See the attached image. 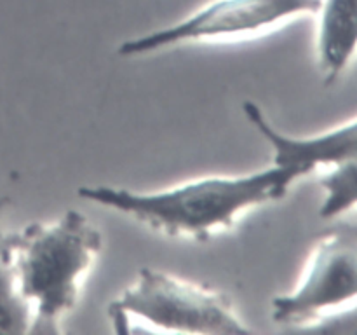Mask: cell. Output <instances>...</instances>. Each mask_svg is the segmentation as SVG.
Returning a JSON list of instances; mask_svg holds the SVG:
<instances>
[{
  "label": "cell",
  "instance_id": "1",
  "mask_svg": "<svg viewBox=\"0 0 357 335\" xmlns=\"http://www.w3.org/2000/svg\"><path fill=\"white\" fill-rule=\"evenodd\" d=\"M305 173L296 168H271L239 177H208L160 192H132L108 185L80 187L84 201L112 208L166 236L208 239L229 229L246 209L281 201Z\"/></svg>",
  "mask_w": 357,
  "mask_h": 335
},
{
  "label": "cell",
  "instance_id": "2",
  "mask_svg": "<svg viewBox=\"0 0 357 335\" xmlns=\"http://www.w3.org/2000/svg\"><path fill=\"white\" fill-rule=\"evenodd\" d=\"M17 292L30 309L31 335L61 334L75 309L80 281L103 248V236L86 215L68 209L51 223H28L9 232Z\"/></svg>",
  "mask_w": 357,
  "mask_h": 335
},
{
  "label": "cell",
  "instance_id": "3",
  "mask_svg": "<svg viewBox=\"0 0 357 335\" xmlns=\"http://www.w3.org/2000/svg\"><path fill=\"white\" fill-rule=\"evenodd\" d=\"M129 316L180 334H251L223 293L150 267L142 269L135 285L108 306V318L119 334H126Z\"/></svg>",
  "mask_w": 357,
  "mask_h": 335
},
{
  "label": "cell",
  "instance_id": "4",
  "mask_svg": "<svg viewBox=\"0 0 357 335\" xmlns=\"http://www.w3.org/2000/svg\"><path fill=\"white\" fill-rule=\"evenodd\" d=\"M321 3L323 0H215L171 27L122 42L117 54L135 58L183 42L260 34L291 17L317 14Z\"/></svg>",
  "mask_w": 357,
  "mask_h": 335
},
{
  "label": "cell",
  "instance_id": "5",
  "mask_svg": "<svg viewBox=\"0 0 357 335\" xmlns=\"http://www.w3.org/2000/svg\"><path fill=\"white\" fill-rule=\"evenodd\" d=\"M357 299V223L319 239L295 292L272 300V320L286 332Z\"/></svg>",
  "mask_w": 357,
  "mask_h": 335
},
{
  "label": "cell",
  "instance_id": "6",
  "mask_svg": "<svg viewBox=\"0 0 357 335\" xmlns=\"http://www.w3.org/2000/svg\"><path fill=\"white\" fill-rule=\"evenodd\" d=\"M248 121L274 150V164L296 168L309 174L317 166H331L357 152V119L316 136H289L272 126L255 101H244Z\"/></svg>",
  "mask_w": 357,
  "mask_h": 335
},
{
  "label": "cell",
  "instance_id": "7",
  "mask_svg": "<svg viewBox=\"0 0 357 335\" xmlns=\"http://www.w3.org/2000/svg\"><path fill=\"white\" fill-rule=\"evenodd\" d=\"M317 56L326 84H333L357 54V0H323Z\"/></svg>",
  "mask_w": 357,
  "mask_h": 335
},
{
  "label": "cell",
  "instance_id": "8",
  "mask_svg": "<svg viewBox=\"0 0 357 335\" xmlns=\"http://www.w3.org/2000/svg\"><path fill=\"white\" fill-rule=\"evenodd\" d=\"M9 198H0V335H23L30 328V309L16 286L9 232H3L2 216Z\"/></svg>",
  "mask_w": 357,
  "mask_h": 335
},
{
  "label": "cell",
  "instance_id": "9",
  "mask_svg": "<svg viewBox=\"0 0 357 335\" xmlns=\"http://www.w3.org/2000/svg\"><path fill=\"white\" fill-rule=\"evenodd\" d=\"M321 178L324 201L319 208L321 218H337L347 209L357 206V152L338 163Z\"/></svg>",
  "mask_w": 357,
  "mask_h": 335
},
{
  "label": "cell",
  "instance_id": "10",
  "mask_svg": "<svg viewBox=\"0 0 357 335\" xmlns=\"http://www.w3.org/2000/svg\"><path fill=\"white\" fill-rule=\"evenodd\" d=\"M289 334L357 335V299L337 309L319 314L309 323L289 330Z\"/></svg>",
  "mask_w": 357,
  "mask_h": 335
}]
</instances>
